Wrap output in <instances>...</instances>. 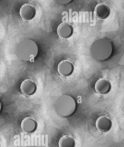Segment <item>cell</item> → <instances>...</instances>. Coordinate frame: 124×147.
<instances>
[{"label":"cell","instance_id":"obj_4","mask_svg":"<svg viewBox=\"0 0 124 147\" xmlns=\"http://www.w3.org/2000/svg\"><path fill=\"white\" fill-rule=\"evenodd\" d=\"M57 70L60 75L63 77H68L74 72V66L71 61L64 60L58 64Z\"/></svg>","mask_w":124,"mask_h":147},{"label":"cell","instance_id":"obj_3","mask_svg":"<svg viewBox=\"0 0 124 147\" xmlns=\"http://www.w3.org/2000/svg\"><path fill=\"white\" fill-rule=\"evenodd\" d=\"M54 106L58 115L63 117L69 116L75 111L76 101L71 96L62 95L57 98Z\"/></svg>","mask_w":124,"mask_h":147},{"label":"cell","instance_id":"obj_12","mask_svg":"<svg viewBox=\"0 0 124 147\" xmlns=\"http://www.w3.org/2000/svg\"><path fill=\"white\" fill-rule=\"evenodd\" d=\"M58 146L59 147H75V141L72 136L64 135L60 138Z\"/></svg>","mask_w":124,"mask_h":147},{"label":"cell","instance_id":"obj_6","mask_svg":"<svg viewBox=\"0 0 124 147\" xmlns=\"http://www.w3.org/2000/svg\"><path fill=\"white\" fill-rule=\"evenodd\" d=\"M19 13L21 17L23 20H31L36 15V9L31 3H25L21 6L20 9Z\"/></svg>","mask_w":124,"mask_h":147},{"label":"cell","instance_id":"obj_1","mask_svg":"<svg viewBox=\"0 0 124 147\" xmlns=\"http://www.w3.org/2000/svg\"><path fill=\"white\" fill-rule=\"evenodd\" d=\"M16 53L18 57L21 60L34 62L38 53V47L34 40L25 39L17 45Z\"/></svg>","mask_w":124,"mask_h":147},{"label":"cell","instance_id":"obj_14","mask_svg":"<svg viewBox=\"0 0 124 147\" xmlns=\"http://www.w3.org/2000/svg\"><path fill=\"white\" fill-rule=\"evenodd\" d=\"M1 109H2L1 103V101H0V112H1Z\"/></svg>","mask_w":124,"mask_h":147},{"label":"cell","instance_id":"obj_7","mask_svg":"<svg viewBox=\"0 0 124 147\" xmlns=\"http://www.w3.org/2000/svg\"><path fill=\"white\" fill-rule=\"evenodd\" d=\"M58 35L63 39L70 38L74 33V28L68 22H63L61 23L57 29Z\"/></svg>","mask_w":124,"mask_h":147},{"label":"cell","instance_id":"obj_9","mask_svg":"<svg viewBox=\"0 0 124 147\" xmlns=\"http://www.w3.org/2000/svg\"><path fill=\"white\" fill-rule=\"evenodd\" d=\"M95 125L99 131L107 133L111 129L112 122L110 117L106 116H101L96 120Z\"/></svg>","mask_w":124,"mask_h":147},{"label":"cell","instance_id":"obj_13","mask_svg":"<svg viewBox=\"0 0 124 147\" xmlns=\"http://www.w3.org/2000/svg\"><path fill=\"white\" fill-rule=\"evenodd\" d=\"M57 3L61 4H67L72 1V0H55Z\"/></svg>","mask_w":124,"mask_h":147},{"label":"cell","instance_id":"obj_11","mask_svg":"<svg viewBox=\"0 0 124 147\" xmlns=\"http://www.w3.org/2000/svg\"><path fill=\"white\" fill-rule=\"evenodd\" d=\"M111 8L106 3H101L95 6V14L97 18L101 20L107 19L111 14Z\"/></svg>","mask_w":124,"mask_h":147},{"label":"cell","instance_id":"obj_8","mask_svg":"<svg viewBox=\"0 0 124 147\" xmlns=\"http://www.w3.org/2000/svg\"><path fill=\"white\" fill-rule=\"evenodd\" d=\"M20 90L24 95L31 96L37 90V85L34 81L30 79L25 80L21 84Z\"/></svg>","mask_w":124,"mask_h":147},{"label":"cell","instance_id":"obj_10","mask_svg":"<svg viewBox=\"0 0 124 147\" xmlns=\"http://www.w3.org/2000/svg\"><path fill=\"white\" fill-rule=\"evenodd\" d=\"M21 127L26 134H32L35 132L38 127V123L35 119L32 117H25L21 122Z\"/></svg>","mask_w":124,"mask_h":147},{"label":"cell","instance_id":"obj_2","mask_svg":"<svg viewBox=\"0 0 124 147\" xmlns=\"http://www.w3.org/2000/svg\"><path fill=\"white\" fill-rule=\"evenodd\" d=\"M113 52L111 43L105 38L96 40L91 47V55L95 59L105 61L110 57Z\"/></svg>","mask_w":124,"mask_h":147},{"label":"cell","instance_id":"obj_5","mask_svg":"<svg viewBox=\"0 0 124 147\" xmlns=\"http://www.w3.org/2000/svg\"><path fill=\"white\" fill-rule=\"evenodd\" d=\"M95 91L101 95H105L110 92L111 84L107 79L101 78L97 80L95 84Z\"/></svg>","mask_w":124,"mask_h":147}]
</instances>
